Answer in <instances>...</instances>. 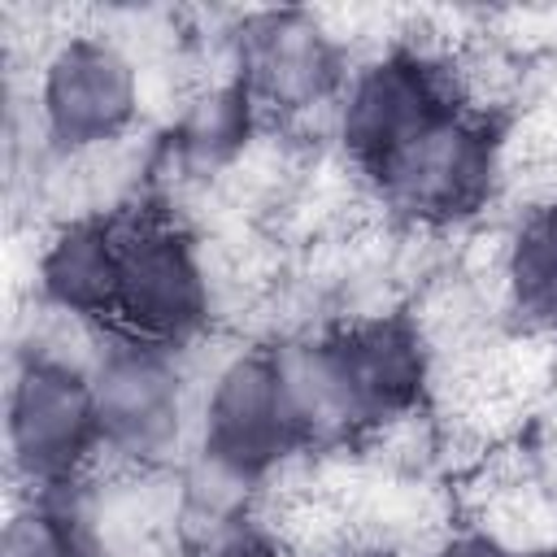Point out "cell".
Returning <instances> with one entry per match:
<instances>
[{"label": "cell", "instance_id": "cell-4", "mask_svg": "<svg viewBox=\"0 0 557 557\" xmlns=\"http://www.w3.org/2000/svg\"><path fill=\"white\" fill-rule=\"evenodd\" d=\"M305 448L309 444L287 392L278 344L235 348L209 370L196 392V457L252 487H265Z\"/></svg>", "mask_w": 557, "mask_h": 557}, {"label": "cell", "instance_id": "cell-5", "mask_svg": "<svg viewBox=\"0 0 557 557\" xmlns=\"http://www.w3.org/2000/svg\"><path fill=\"white\" fill-rule=\"evenodd\" d=\"M457 109H466L457 74L418 44H392L352 65L331 117L344 157L370 183Z\"/></svg>", "mask_w": 557, "mask_h": 557}, {"label": "cell", "instance_id": "cell-9", "mask_svg": "<svg viewBox=\"0 0 557 557\" xmlns=\"http://www.w3.org/2000/svg\"><path fill=\"white\" fill-rule=\"evenodd\" d=\"M231 74L248 87L261 117H296L339 100L352 65L339 35L309 9L244 13L231 35Z\"/></svg>", "mask_w": 557, "mask_h": 557}, {"label": "cell", "instance_id": "cell-14", "mask_svg": "<svg viewBox=\"0 0 557 557\" xmlns=\"http://www.w3.org/2000/svg\"><path fill=\"white\" fill-rule=\"evenodd\" d=\"M196 557H292V553H287V544H283L274 531H265L261 522H244V527L226 531L222 540L205 544Z\"/></svg>", "mask_w": 557, "mask_h": 557}, {"label": "cell", "instance_id": "cell-12", "mask_svg": "<svg viewBox=\"0 0 557 557\" xmlns=\"http://www.w3.org/2000/svg\"><path fill=\"white\" fill-rule=\"evenodd\" d=\"M500 296L527 331H557V196L513 218L500 244Z\"/></svg>", "mask_w": 557, "mask_h": 557}, {"label": "cell", "instance_id": "cell-7", "mask_svg": "<svg viewBox=\"0 0 557 557\" xmlns=\"http://www.w3.org/2000/svg\"><path fill=\"white\" fill-rule=\"evenodd\" d=\"M35 113L39 135L57 157H91L113 148L144 113L139 61L104 30L65 35L39 61Z\"/></svg>", "mask_w": 557, "mask_h": 557}, {"label": "cell", "instance_id": "cell-11", "mask_svg": "<svg viewBox=\"0 0 557 557\" xmlns=\"http://www.w3.org/2000/svg\"><path fill=\"white\" fill-rule=\"evenodd\" d=\"M257 122H261V109L235 74L200 83L170 122V135H165L170 165L183 178L209 183L248 152Z\"/></svg>", "mask_w": 557, "mask_h": 557}, {"label": "cell", "instance_id": "cell-16", "mask_svg": "<svg viewBox=\"0 0 557 557\" xmlns=\"http://www.w3.org/2000/svg\"><path fill=\"white\" fill-rule=\"evenodd\" d=\"M335 557H400V553L387 544H352V548H339Z\"/></svg>", "mask_w": 557, "mask_h": 557}, {"label": "cell", "instance_id": "cell-3", "mask_svg": "<svg viewBox=\"0 0 557 557\" xmlns=\"http://www.w3.org/2000/svg\"><path fill=\"white\" fill-rule=\"evenodd\" d=\"M87 361L91 352H65L52 339H30V348L13 357L4 387V453L26 492L83 487L87 470L104 457Z\"/></svg>", "mask_w": 557, "mask_h": 557}, {"label": "cell", "instance_id": "cell-13", "mask_svg": "<svg viewBox=\"0 0 557 557\" xmlns=\"http://www.w3.org/2000/svg\"><path fill=\"white\" fill-rule=\"evenodd\" d=\"M0 557H100L96 518L83 487L26 492L0 527Z\"/></svg>", "mask_w": 557, "mask_h": 557}, {"label": "cell", "instance_id": "cell-8", "mask_svg": "<svg viewBox=\"0 0 557 557\" xmlns=\"http://www.w3.org/2000/svg\"><path fill=\"white\" fill-rule=\"evenodd\" d=\"M213 318V278L196 235L170 218H126L113 331L187 348Z\"/></svg>", "mask_w": 557, "mask_h": 557}, {"label": "cell", "instance_id": "cell-2", "mask_svg": "<svg viewBox=\"0 0 557 557\" xmlns=\"http://www.w3.org/2000/svg\"><path fill=\"white\" fill-rule=\"evenodd\" d=\"M91 400L100 426V453L126 470H165L191 453L196 435V383L183 348L100 331L91 361Z\"/></svg>", "mask_w": 557, "mask_h": 557}, {"label": "cell", "instance_id": "cell-10", "mask_svg": "<svg viewBox=\"0 0 557 557\" xmlns=\"http://www.w3.org/2000/svg\"><path fill=\"white\" fill-rule=\"evenodd\" d=\"M122 244H126V218L113 213H78L52 226L35 257L39 309L70 318L78 326L109 331L117 318Z\"/></svg>", "mask_w": 557, "mask_h": 557}, {"label": "cell", "instance_id": "cell-15", "mask_svg": "<svg viewBox=\"0 0 557 557\" xmlns=\"http://www.w3.org/2000/svg\"><path fill=\"white\" fill-rule=\"evenodd\" d=\"M426 557H518V544H509L505 535H496L487 527H457V531L440 535Z\"/></svg>", "mask_w": 557, "mask_h": 557}, {"label": "cell", "instance_id": "cell-17", "mask_svg": "<svg viewBox=\"0 0 557 557\" xmlns=\"http://www.w3.org/2000/svg\"><path fill=\"white\" fill-rule=\"evenodd\" d=\"M518 557H557V544H518Z\"/></svg>", "mask_w": 557, "mask_h": 557}, {"label": "cell", "instance_id": "cell-1", "mask_svg": "<svg viewBox=\"0 0 557 557\" xmlns=\"http://www.w3.org/2000/svg\"><path fill=\"white\" fill-rule=\"evenodd\" d=\"M278 352L309 448L409 418L431 387V348L400 313L357 318Z\"/></svg>", "mask_w": 557, "mask_h": 557}, {"label": "cell", "instance_id": "cell-6", "mask_svg": "<svg viewBox=\"0 0 557 557\" xmlns=\"http://www.w3.org/2000/svg\"><path fill=\"white\" fill-rule=\"evenodd\" d=\"M505 139L479 109H457L418 135L383 174L370 178L383 209L422 231H453L474 222L500 191Z\"/></svg>", "mask_w": 557, "mask_h": 557}]
</instances>
